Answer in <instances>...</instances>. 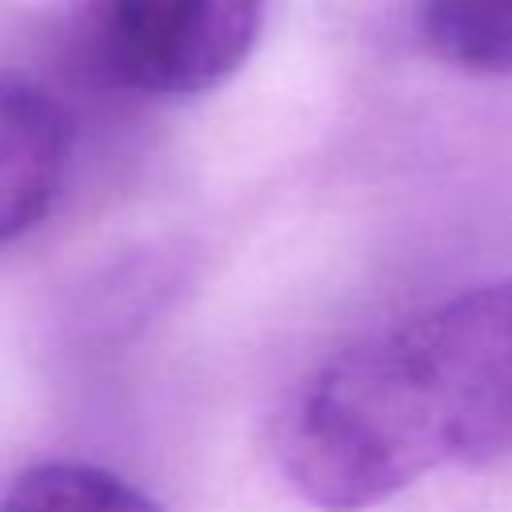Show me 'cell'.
I'll return each instance as SVG.
<instances>
[{"instance_id":"1","label":"cell","mask_w":512,"mask_h":512,"mask_svg":"<svg viewBox=\"0 0 512 512\" xmlns=\"http://www.w3.org/2000/svg\"><path fill=\"white\" fill-rule=\"evenodd\" d=\"M512 448V284L364 336L288 396L276 464L320 512H368L448 464Z\"/></svg>"},{"instance_id":"2","label":"cell","mask_w":512,"mask_h":512,"mask_svg":"<svg viewBox=\"0 0 512 512\" xmlns=\"http://www.w3.org/2000/svg\"><path fill=\"white\" fill-rule=\"evenodd\" d=\"M268 0H80L88 60L144 96H196L224 84L256 48Z\"/></svg>"},{"instance_id":"3","label":"cell","mask_w":512,"mask_h":512,"mask_svg":"<svg viewBox=\"0 0 512 512\" xmlns=\"http://www.w3.org/2000/svg\"><path fill=\"white\" fill-rule=\"evenodd\" d=\"M68 168V120L56 96L0 68V244L32 232L56 204Z\"/></svg>"},{"instance_id":"4","label":"cell","mask_w":512,"mask_h":512,"mask_svg":"<svg viewBox=\"0 0 512 512\" xmlns=\"http://www.w3.org/2000/svg\"><path fill=\"white\" fill-rule=\"evenodd\" d=\"M424 44L452 68L512 76V0H420Z\"/></svg>"},{"instance_id":"5","label":"cell","mask_w":512,"mask_h":512,"mask_svg":"<svg viewBox=\"0 0 512 512\" xmlns=\"http://www.w3.org/2000/svg\"><path fill=\"white\" fill-rule=\"evenodd\" d=\"M0 512H164V508L108 468L80 460H44L24 468L8 484Z\"/></svg>"}]
</instances>
